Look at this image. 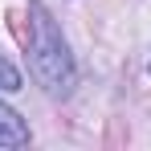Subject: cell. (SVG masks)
<instances>
[{
    "instance_id": "6da1fadb",
    "label": "cell",
    "mask_w": 151,
    "mask_h": 151,
    "mask_svg": "<svg viewBox=\"0 0 151 151\" xmlns=\"http://www.w3.org/2000/svg\"><path fill=\"white\" fill-rule=\"evenodd\" d=\"M29 17H33V41H29V70L33 78L49 90V94H70L78 82L74 57H70V45L61 37V29L53 25V17L45 12V4H29Z\"/></svg>"
},
{
    "instance_id": "7a4b0ae2",
    "label": "cell",
    "mask_w": 151,
    "mask_h": 151,
    "mask_svg": "<svg viewBox=\"0 0 151 151\" xmlns=\"http://www.w3.org/2000/svg\"><path fill=\"white\" fill-rule=\"evenodd\" d=\"M25 143H29V123L8 102H0V147H25Z\"/></svg>"
},
{
    "instance_id": "3957f363",
    "label": "cell",
    "mask_w": 151,
    "mask_h": 151,
    "mask_svg": "<svg viewBox=\"0 0 151 151\" xmlns=\"http://www.w3.org/2000/svg\"><path fill=\"white\" fill-rule=\"evenodd\" d=\"M0 90H8V94L21 90V70H17L8 57H0Z\"/></svg>"
}]
</instances>
